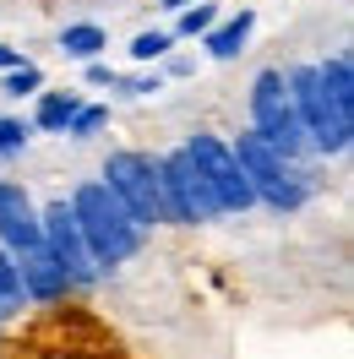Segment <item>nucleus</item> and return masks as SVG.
<instances>
[{
    "mask_svg": "<svg viewBox=\"0 0 354 359\" xmlns=\"http://www.w3.org/2000/svg\"><path fill=\"white\" fill-rule=\"evenodd\" d=\"M66 202H71L77 234H82V245H88V256H93V267H98V272L120 267V262H131L136 250H142V229H136L131 212L110 196L104 180H82Z\"/></svg>",
    "mask_w": 354,
    "mask_h": 359,
    "instance_id": "obj_1",
    "label": "nucleus"
},
{
    "mask_svg": "<svg viewBox=\"0 0 354 359\" xmlns=\"http://www.w3.org/2000/svg\"><path fill=\"white\" fill-rule=\"evenodd\" d=\"M229 153H235V163L245 169V185H251V196L262 207H273V212H300V207H306V196H310L306 169L289 163L284 153H273L256 131H245L240 142H229Z\"/></svg>",
    "mask_w": 354,
    "mask_h": 359,
    "instance_id": "obj_2",
    "label": "nucleus"
},
{
    "mask_svg": "<svg viewBox=\"0 0 354 359\" xmlns=\"http://www.w3.org/2000/svg\"><path fill=\"white\" fill-rule=\"evenodd\" d=\"M284 88H289V104H294V120H300V131H306L310 153H349L354 126L338 120V109L327 104V93L316 82V66H289Z\"/></svg>",
    "mask_w": 354,
    "mask_h": 359,
    "instance_id": "obj_3",
    "label": "nucleus"
},
{
    "mask_svg": "<svg viewBox=\"0 0 354 359\" xmlns=\"http://www.w3.org/2000/svg\"><path fill=\"white\" fill-rule=\"evenodd\" d=\"M104 185H110V196L126 212H131V224L148 234L153 224H164V196H158V158L148 153H131V147H120V153L104 158Z\"/></svg>",
    "mask_w": 354,
    "mask_h": 359,
    "instance_id": "obj_4",
    "label": "nucleus"
},
{
    "mask_svg": "<svg viewBox=\"0 0 354 359\" xmlns=\"http://www.w3.org/2000/svg\"><path fill=\"white\" fill-rule=\"evenodd\" d=\"M251 131L262 136L273 153H284L289 163H300L310 153L306 147V131L294 120V104H289V88H284V71L267 66L256 82H251Z\"/></svg>",
    "mask_w": 354,
    "mask_h": 359,
    "instance_id": "obj_5",
    "label": "nucleus"
},
{
    "mask_svg": "<svg viewBox=\"0 0 354 359\" xmlns=\"http://www.w3.org/2000/svg\"><path fill=\"white\" fill-rule=\"evenodd\" d=\"M158 196H164V224H180V229H197V224H213L223 218L213 191L202 185L197 163L185 158V147H169L158 158Z\"/></svg>",
    "mask_w": 354,
    "mask_h": 359,
    "instance_id": "obj_6",
    "label": "nucleus"
},
{
    "mask_svg": "<svg viewBox=\"0 0 354 359\" xmlns=\"http://www.w3.org/2000/svg\"><path fill=\"white\" fill-rule=\"evenodd\" d=\"M185 158L197 163V175H202V185L213 191L218 212H251V207H256L251 185H245V169L235 163V153H229V142H223V136L197 131L191 142H185Z\"/></svg>",
    "mask_w": 354,
    "mask_h": 359,
    "instance_id": "obj_7",
    "label": "nucleus"
},
{
    "mask_svg": "<svg viewBox=\"0 0 354 359\" xmlns=\"http://www.w3.org/2000/svg\"><path fill=\"white\" fill-rule=\"evenodd\" d=\"M39 245H44L60 267H66L71 289H88V283H98V278H104V272L93 267L82 234H77V218H71V202H66V196H55V202L39 207Z\"/></svg>",
    "mask_w": 354,
    "mask_h": 359,
    "instance_id": "obj_8",
    "label": "nucleus"
},
{
    "mask_svg": "<svg viewBox=\"0 0 354 359\" xmlns=\"http://www.w3.org/2000/svg\"><path fill=\"white\" fill-rule=\"evenodd\" d=\"M39 245V207L27 196V185L17 180H0V250L22 256Z\"/></svg>",
    "mask_w": 354,
    "mask_h": 359,
    "instance_id": "obj_9",
    "label": "nucleus"
},
{
    "mask_svg": "<svg viewBox=\"0 0 354 359\" xmlns=\"http://www.w3.org/2000/svg\"><path fill=\"white\" fill-rule=\"evenodd\" d=\"M17 262V283H22V299H39V305H55V299H66L71 294V278L66 267L49 256L44 245L22 250V256H11Z\"/></svg>",
    "mask_w": 354,
    "mask_h": 359,
    "instance_id": "obj_10",
    "label": "nucleus"
},
{
    "mask_svg": "<svg viewBox=\"0 0 354 359\" xmlns=\"http://www.w3.org/2000/svg\"><path fill=\"white\" fill-rule=\"evenodd\" d=\"M316 82H322V93H327V104L338 109V120L354 126V66H349V55L322 60V66H316Z\"/></svg>",
    "mask_w": 354,
    "mask_h": 359,
    "instance_id": "obj_11",
    "label": "nucleus"
},
{
    "mask_svg": "<svg viewBox=\"0 0 354 359\" xmlns=\"http://www.w3.org/2000/svg\"><path fill=\"white\" fill-rule=\"evenodd\" d=\"M251 27H256V11H235L229 22H213L202 33V49H207L213 60H235L245 49V39H251Z\"/></svg>",
    "mask_w": 354,
    "mask_h": 359,
    "instance_id": "obj_12",
    "label": "nucleus"
},
{
    "mask_svg": "<svg viewBox=\"0 0 354 359\" xmlns=\"http://www.w3.org/2000/svg\"><path fill=\"white\" fill-rule=\"evenodd\" d=\"M82 109V98L77 93H39V109H33V131H66L71 126V114Z\"/></svg>",
    "mask_w": 354,
    "mask_h": 359,
    "instance_id": "obj_13",
    "label": "nucleus"
},
{
    "mask_svg": "<svg viewBox=\"0 0 354 359\" xmlns=\"http://www.w3.org/2000/svg\"><path fill=\"white\" fill-rule=\"evenodd\" d=\"M60 49H66L71 60H98L104 49H110V39H104V27L98 22H71V27H60Z\"/></svg>",
    "mask_w": 354,
    "mask_h": 359,
    "instance_id": "obj_14",
    "label": "nucleus"
},
{
    "mask_svg": "<svg viewBox=\"0 0 354 359\" xmlns=\"http://www.w3.org/2000/svg\"><path fill=\"white\" fill-rule=\"evenodd\" d=\"M17 311H22V283H17V262H11V250H0V321H11Z\"/></svg>",
    "mask_w": 354,
    "mask_h": 359,
    "instance_id": "obj_15",
    "label": "nucleus"
},
{
    "mask_svg": "<svg viewBox=\"0 0 354 359\" xmlns=\"http://www.w3.org/2000/svg\"><path fill=\"white\" fill-rule=\"evenodd\" d=\"M169 44H175V33H164V27H153V33H136V39H131V60L153 66V60H164V55H169Z\"/></svg>",
    "mask_w": 354,
    "mask_h": 359,
    "instance_id": "obj_16",
    "label": "nucleus"
},
{
    "mask_svg": "<svg viewBox=\"0 0 354 359\" xmlns=\"http://www.w3.org/2000/svg\"><path fill=\"white\" fill-rule=\"evenodd\" d=\"M39 88H44V71L33 66V60H22L17 71H6V82H0L6 98H27V93H39Z\"/></svg>",
    "mask_w": 354,
    "mask_h": 359,
    "instance_id": "obj_17",
    "label": "nucleus"
},
{
    "mask_svg": "<svg viewBox=\"0 0 354 359\" xmlns=\"http://www.w3.org/2000/svg\"><path fill=\"white\" fill-rule=\"evenodd\" d=\"M218 22V11H213V6H207V0H197V6H185V11H180V39H202V33H207V27Z\"/></svg>",
    "mask_w": 354,
    "mask_h": 359,
    "instance_id": "obj_18",
    "label": "nucleus"
},
{
    "mask_svg": "<svg viewBox=\"0 0 354 359\" xmlns=\"http://www.w3.org/2000/svg\"><path fill=\"white\" fill-rule=\"evenodd\" d=\"M104 120H110V109H98V104H82V109L71 114L66 136H71V142H88L93 131H104Z\"/></svg>",
    "mask_w": 354,
    "mask_h": 359,
    "instance_id": "obj_19",
    "label": "nucleus"
},
{
    "mask_svg": "<svg viewBox=\"0 0 354 359\" xmlns=\"http://www.w3.org/2000/svg\"><path fill=\"white\" fill-rule=\"evenodd\" d=\"M33 142V126L27 120H0V158H17Z\"/></svg>",
    "mask_w": 354,
    "mask_h": 359,
    "instance_id": "obj_20",
    "label": "nucleus"
},
{
    "mask_svg": "<svg viewBox=\"0 0 354 359\" xmlns=\"http://www.w3.org/2000/svg\"><path fill=\"white\" fill-rule=\"evenodd\" d=\"M114 88L142 98V93H158V88H164V76H158V71H153V76H114Z\"/></svg>",
    "mask_w": 354,
    "mask_h": 359,
    "instance_id": "obj_21",
    "label": "nucleus"
},
{
    "mask_svg": "<svg viewBox=\"0 0 354 359\" xmlns=\"http://www.w3.org/2000/svg\"><path fill=\"white\" fill-rule=\"evenodd\" d=\"M114 76H120V71H110L104 60H88V82L93 88H114Z\"/></svg>",
    "mask_w": 354,
    "mask_h": 359,
    "instance_id": "obj_22",
    "label": "nucleus"
},
{
    "mask_svg": "<svg viewBox=\"0 0 354 359\" xmlns=\"http://www.w3.org/2000/svg\"><path fill=\"white\" fill-rule=\"evenodd\" d=\"M22 66V49H11V44H0V71H17Z\"/></svg>",
    "mask_w": 354,
    "mask_h": 359,
    "instance_id": "obj_23",
    "label": "nucleus"
},
{
    "mask_svg": "<svg viewBox=\"0 0 354 359\" xmlns=\"http://www.w3.org/2000/svg\"><path fill=\"white\" fill-rule=\"evenodd\" d=\"M164 11H185V6H197V0H158Z\"/></svg>",
    "mask_w": 354,
    "mask_h": 359,
    "instance_id": "obj_24",
    "label": "nucleus"
}]
</instances>
